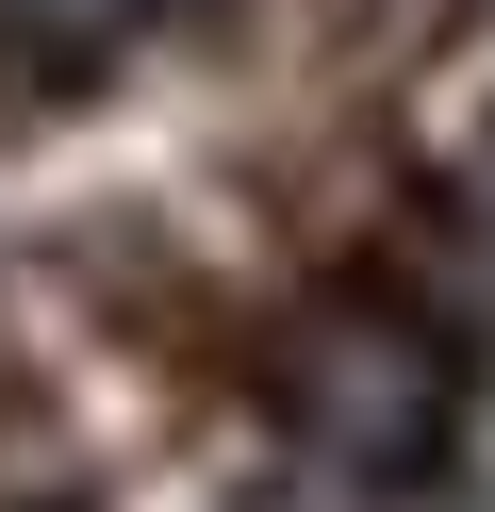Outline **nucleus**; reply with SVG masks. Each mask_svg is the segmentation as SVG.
I'll return each instance as SVG.
<instances>
[{
  "mask_svg": "<svg viewBox=\"0 0 495 512\" xmlns=\"http://www.w3.org/2000/svg\"><path fill=\"white\" fill-rule=\"evenodd\" d=\"M165 17H198V0H0V34H17L33 67H116V50H149Z\"/></svg>",
  "mask_w": 495,
  "mask_h": 512,
  "instance_id": "obj_1",
  "label": "nucleus"
}]
</instances>
